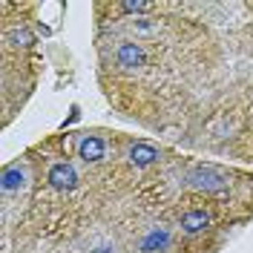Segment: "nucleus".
Masks as SVG:
<instances>
[{"mask_svg": "<svg viewBox=\"0 0 253 253\" xmlns=\"http://www.w3.org/2000/svg\"><path fill=\"white\" fill-rule=\"evenodd\" d=\"M187 181L196 190H205V193H219V190H224V175L219 170H213V167H205V164L193 167L187 175Z\"/></svg>", "mask_w": 253, "mask_h": 253, "instance_id": "obj_1", "label": "nucleus"}, {"mask_svg": "<svg viewBox=\"0 0 253 253\" xmlns=\"http://www.w3.org/2000/svg\"><path fill=\"white\" fill-rule=\"evenodd\" d=\"M75 184H78V173H75L72 164L58 161V164L49 167V187L52 190H58V193H69V190H75Z\"/></svg>", "mask_w": 253, "mask_h": 253, "instance_id": "obj_2", "label": "nucleus"}, {"mask_svg": "<svg viewBox=\"0 0 253 253\" xmlns=\"http://www.w3.org/2000/svg\"><path fill=\"white\" fill-rule=\"evenodd\" d=\"M115 61H118V66H121V69L132 72V69L144 66L147 55H144L141 43H132V41H126V43H121V46L115 49Z\"/></svg>", "mask_w": 253, "mask_h": 253, "instance_id": "obj_3", "label": "nucleus"}, {"mask_svg": "<svg viewBox=\"0 0 253 253\" xmlns=\"http://www.w3.org/2000/svg\"><path fill=\"white\" fill-rule=\"evenodd\" d=\"M78 156L84 158V161L98 164V161L107 158V141L98 138V135H86V138H81V144H78Z\"/></svg>", "mask_w": 253, "mask_h": 253, "instance_id": "obj_4", "label": "nucleus"}, {"mask_svg": "<svg viewBox=\"0 0 253 253\" xmlns=\"http://www.w3.org/2000/svg\"><path fill=\"white\" fill-rule=\"evenodd\" d=\"M129 164L132 167H150V164H156L158 161V150L153 147V144H144V141H138V144H132L129 147Z\"/></svg>", "mask_w": 253, "mask_h": 253, "instance_id": "obj_5", "label": "nucleus"}, {"mask_svg": "<svg viewBox=\"0 0 253 253\" xmlns=\"http://www.w3.org/2000/svg\"><path fill=\"white\" fill-rule=\"evenodd\" d=\"M170 248V230H164V227H153L147 236L141 239V251L144 253H161Z\"/></svg>", "mask_w": 253, "mask_h": 253, "instance_id": "obj_6", "label": "nucleus"}, {"mask_svg": "<svg viewBox=\"0 0 253 253\" xmlns=\"http://www.w3.org/2000/svg\"><path fill=\"white\" fill-rule=\"evenodd\" d=\"M207 224H210V213H205V210H187L181 216V230L184 233H202Z\"/></svg>", "mask_w": 253, "mask_h": 253, "instance_id": "obj_7", "label": "nucleus"}, {"mask_svg": "<svg viewBox=\"0 0 253 253\" xmlns=\"http://www.w3.org/2000/svg\"><path fill=\"white\" fill-rule=\"evenodd\" d=\"M26 187V170L20 164H12L3 170V193H15Z\"/></svg>", "mask_w": 253, "mask_h": 253, "instance_id": "obj_8", "label": "nucleus"}, {"mask_svg": "<svg viewBox=\"0 0 253 253\" xmlns=\"http://www.w3.org/2000/svg\"><path fill=\"white\" fill-rule=\"evenodd\" d=\"M6 38H9L15 46H32V43H35V38H32L26 29H12L9 35H6Z\"/></svg>", "mask_w": 253, "mask_h": 253, "instance_id": "obj_9", "label": "nucleus"}, {"mask_svg": "<svg viewBox=\"0 0 253 253\" xmlns=\"http://www.w3.org/2000/svg\"><path fill=\"white\" fill-rule=\"evenodd\" d=\"M121 9H124V12H150L153 3H141V0H138V3H121Z\"/></svg>", "mask_w": 253, "mask_h": 253, "instance_id": "obj_10", "label": "nucleus"}, {"mask_svg": "<svg viewBox=\"0 0 253 253\" xmlns=\"http://www.w3.org/2000/svg\"><path fill=\"white\" fill-rule=\"evenodd\" d=\"M92 253H115V248H112V245H98Z\"/></svg>", "mask_w": 253, "mask_h": 253, "instance_id": "obj_11", "label": "nucleus"}]
</instances>
